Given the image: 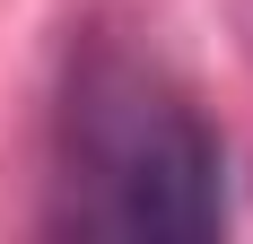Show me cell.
<instances>
[{"mask_svg":"<svg viewBox=\"0 0 253 244\" xmlns=\"http://www.w3.org/2000/svg\"><path fill=\"white\" fill-rule=\"evenodd\" d=\"M61 201L52 227L131 244H201L227 227V148L166 70L87 52L61 105Z\"/></svg>","mask_w":253,"mask_h":244,"instance_id":"cell-1","label":"cell"}]
</instances>
